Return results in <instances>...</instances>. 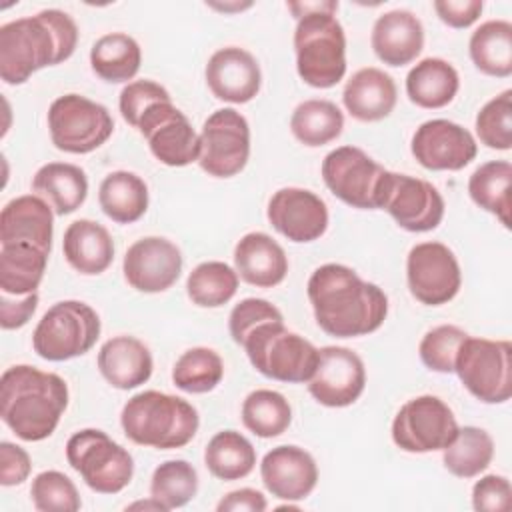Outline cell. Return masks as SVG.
I'll list each match as a JSON object with an SVG mask.
<instances>
[{
	"label": "cell",
	"instance_id": "obj_36",
	"mask_svg": "<svg viewBox=\"0 0 512 512\" xmlns=\"http://www.w3.org/2000/svg\"><path fill=\"white\" fill-rule=\"evenodd\" d=\"M204 464L218 480L246 478L256 466V450L252 442L236 430L216 432L204 450Z\"/></svg>",
	"mask_w": 512,
	"mask_h": 512
},
{
	"label": "cell",
	"instance_id": "obj_46",
	"mask_svg": "<svg viewBox=\"0 0 512 512\" xmlns=\"http://www.w3.org/2000/svg\"><path fill=\"white\" fill-rule=\"evenodd\" d=\"M272 320H284L282 312L274 304L264 298H244L232 308L228 316V330L232 340L240 346L256 326Z\"/></svg>",
	"mask_w": 512,
	"mask_h": 512
},
{
	"label": "cell",
	"instance_id": "obj_28",
	"mask_svg": "<svg viewBox=\"0 0 512 512\" xmlns=\"http://www.w3.org/2000/svg\"><path fill=\"white\" fill-rule=\"evenodd\" d=\"M62 252L66 262L84 276H96L108 270L114 260V240L110 232L90 220L80 218L68 224L62 238Z\"/></svg>",
	"mask_w": 512,
	"mask_h": 512
},
{
	"label": "cell",
	"instance_id": "obj_11",
	"mask_svg": "<svg viewBox=\"0 0 512 512\" xmlns=\"http://www.w3.org/2000/svg\"><path fill=\"white\" fill-rule=\"evenodd\" d=\"M48 130L58 150L88 154L112 136L114 120L106 106L80 94H64L48 108Z\"/></svg>",
	"mask_w": 512,
	"mask_h": 512
},
{
	"label": "cell",
	"instance_id": "obj_29",
	"mask_svg": "<svg viewBox=\"0 0 512 512\" xmlns=\"http://www.w3.org/2000/svg\"><path fill=\"white\" fill-rule=\"evenodd\" d=\"M460 88L456 68L444 58H424L406 76V94L412 104L436 110L448 106Z\"/></svg>",
	"mask_w": 512,
	"mask_h": 512
},
{
	"label": "cell",
	"instance_id": "obj_16",
	"mask_svg": "<svg viewBox=\"0 0 512 512\" xmlns=\"http://www.w3.org/2000/svg\"><path fill=\"white\" fill-rule=\"evenodd\" d=\"M366 386V368L362 358L344 346L320 348L314 376L308 380L312 398L328 408L354 404Z\"/></svg>",
	"mask_w": 512,
	"mask_h": 512
},
{
	"label": "cell",
	"instance_id": "obj_19",
	"mask_svg": "<svg viewBox=\"0 0 512 512\" xmlns=\"http://www.w3.org/2000/svg\"><path fill=\"white\" fill-rule=\"evenodd\" d=\"M268 222L290 242H314L328 230V206L312 190L280 188L266 210Z\"/></svg>",
	"mask_w": 512,
	"mask_h": 512
},
{
	"label": "cell",
	"instance_id": "obj_30",
	"mask_svg": "<svg viewBox=\"0 0 512 512\" xmlns=\"http://www.w3.org/2000/svg\"><path fill=\"white\" fill-rule=\"evenodd\" d=\"M32 190L54 208V214L66 216L84 204L88 196V178L76 164L48 162L34 174Z\"/></svg>",
	"mask_w": 512,
	"mask_h": 512
},
{
	"label": "cell",
	"instance_id": "obj_18",
	"mask_svg": "<svg viewBox=\"0 0 512 512\" xmlns=\"http://www.w3.org/2000/svg\"><path fill=\"white\" fill-rule=\"evenodd\" d=\"M182 264V252L174 242L162 236H146L126 250L122 272L134 290L156 294L176 284Z\"/></svg>",
	"mask_w": 512,
	"mask_h": 512
},
{
	"label": "cell",
	"instance_id": "obj_10",
	"mask_svg": "<svg viewBox=\"0 0 512 512\" xmlns=\"http://www.w3.org/2000/svg\"><path fill=\"white\" fill-rule=\"evenodd\" d=\"M454 372L464 388L484 404H502L512 396V344L466 336Z\"/></svg>",
	"mask_w": 512,
	"mask_h": 512
},
{
	"label": "cell",
	"instance_id": "obj_53",
	"mask_svg": "<svg viewBox=\"0 0 512 512\" xmlns=\"http://www.w3.org/2000/svg\"><path fill=\"white\" fill-rule=\"evenodd\" d=\"M288 6V10L294 14V18L298 20L300 16H304V14H310V12H332V14H336V10H338V2H334V0H316V2H288L286 4Z\"/></svg>",
	"mask_w": 512,
	"mask_h": 512
},
{
	"label": "cell",
	"instance_id": "obj_42",
	"mask_svg": "<svg viewBox=\"0 0 512 512\" xmlns=\"http://www.w3.org/2000/svg\"><path fill=\"white\" fill-rule=\"evenodd\" d=\"M198 492V472L186 460H166L152 472L150 496L168 510L186 506Z\"/></svg>",
	"mask_w": 512,
	"mask_h": 512
},
{
	"label": "cell",
	"instance_id": "obj_44",
	"mask_svg": "<svg viewBox=\"0 0 512 512\" xmlns=\"http://www.w3.org/2000/svg\"><path fill=\"white\" fill-rule=\"evenodd\" d=\"M476 134L492 150L512 148V90L488 100L476 114Z\"/></svg>",
	"mask_w": 512,
	"mask_h": 512
},
{
	"label": "cell",
	"instance_id": "obj_21",
	"mask_svg": "<svg viewBox=\"0 0 512 512\" xmlns=\"http://www.w3.org/2000/svg\"><path fill=\"white\" fill-rule=\"evenodd\" d=\"M266 490L280 500H304L318 484V466L310 452L294 444L268 450L260 462Z\"/></svg>",
	"mask_w": 512,
	"mask_h": 512
},
{
	"label": "cell",
	"instance_id": "obj_34",
	"mask_svg": "<svg viewBox=\"0 0 512 512\" xmlns=\"http://www.w3.org/2000/svg\"><path fill=\"white\" fill-rule=\"evenodd\" d=\"M142 64L140 44L124 34L110 32L100 36L90 50V66L106 82L118 84L132 80Z\"/></svg>",
	"mask_w": 512,
	"mask_h": 512
},
{
	"label": "cell",
	"instance_id": "obj_43",
	"mask_svg": "<svg viewBox=\"0 0 512 512\" xmlns=\"http://www.w3.org/2000/svg\"><path fill=\"white\" fill-rule=\"evenodd\" d=\"M30 496L34 508L40 512H76L82 506L76 484L58 470L36 474L30 486Z\"/></svg>",
	"mask_w": 512,
	"mask_h": 512
},
{
	"label": "cell",
	"instance_id": "obj_20",
	"mask_svg": "<svg viewBox=\"0 0 512 512\" xmlns=\"http://www.w3.org/2000/svg\"><path fill=\"white\" fill-rule=\"evenodd\" d=\"M408 232H430L444 218V198L428 180L394 172L384 208Z\"/></svg>",
	"mask_w": 512,
	"mask_h": 512
},
{
	"label": "cell",
	"instance_id": "obj_40",
	"mask_svg": "<svg viewBox=\"0 0 512 512\" xmlns=\"http://www.w3.org/2000/svg\"><path fill=\"white\" fill-rule=\"evenodd\" d=\"M290 422V402L276 390H254L242 402V424L258 438H276L288 430Z\"/></svg>",
	"mask_w": 512,
	"mask_h": 512
},
{
	"label": "cell",
	"instance_id": "obj_39",
	"mask_svg": "<svg viewBox=\"0 0 512 512\" xmlns=\"http://www.w3.org/2000/svg\"><path fill=\"white\" fill-rule=\"evenodd\" d=\"M238 290V272L220 260L200 262L186 280V294L200 308H220Z\"/></svg>",
	"mask_w": 512,
	"mask_h": 512
},
{
	"label": "cell",
	"instance_id": "obj_38",
	"mask_svg": "<svg viewBox=\"0 0 512 512\" xmlns=\"http://www.w3.org/2000/svg\"><path fill=\"white\" fill-rule=\"evenodd\" d=\"M494 458L492 436L478 426L458 428L456 438L442 450L444 468L458 478H474L484 472Z\"/></svg>",
	"mask_w": 512,
	"mask_h": 512
},
{
	"label": "cell",
	"instance_id": "obj_52",
	"mask_svg": "<svg viewBox=\"0 0 512 512\" xmlns=\"http://www.w3.org/2000/svg\"><path fill=\"white\" fill-rule=\"evenodd\" d=\"M266 508V496L254 488L232 490L216 504L218 512H264Z\"/></svg>",
	"mask_w": 512,
	"mask_h": 512
},
{
	"label": "cell",
	"instance_id": "obj_5",
	"mask_svg": "<svg viewBox=\"0 0 512 512\" xmlns=\"http://www.w3.org/2000/svg\"><path fill=\"white\" fill-rule=\"evenodd\" d=\"M240 346L262 376L288 384L308 382L320 358V350L304 336L288 330L284 320L256 326Z\"/></svg>",
	"mask_w": 512,
	"mask_h": 512
},
{
	"label": "cell",
	"instance_id": "obj_50",
	"mask_svg": "<svg viewBox=\"0 0 512 512\" xmlns=\"http://www.w3.org/2000/svg\"><path fill=\"white\" fill-rule=\"evenodd\" d=\"M38 308V292L12 296L0 292V326L4 330H16L28 324Z\"/></svg>",
	"mask_w": 512,
	"mask_h": 512
},
{
	"label": "cell",
	"instance_id": "obj_48",
	"mask_svg": "<svg viewBox=\"0 0 512 512\" xmlns=\"http://www.w3.org/2000/svg\"><path fill=\"white\" fill-rule=\"evenodd\" d=\"M512 504L510 480L500 474H486L472 486V506L478 512H506Z\"/></svg>",
	"mask_w": 512,
	"mask_h": 512
},
{
	"label": "cell",
	"instance_id": "obj_13",
	"mask_svg": "<svg viewBox=\"0 0 512 512\" xmlns=\"http://www.w3.org/2000/svg\"><path fill=\"white\" fill-rule=\"evenodd\" d=\"M250 158V126L234 108L212 112L200 132V168L214 178H232Z\"/></svg>",
	"mask_w": 512,
	"mask_h": 512
},
{
	"label": "cell",
	"instance_id": "obj_23",
	"mask_svg": "<svg viewBox=\"0 0 512 512\" xmlns=\"http://www.w3.org/2000/svg\"><path fill=\"white\" fill-rule=\"evenodd\" d=\"M370 44L378 60L388 66L414 62L424 48V26L410 10H390L376 18Z\"/></svg>",
	"mask_w": 512,
	"mask_h": 512
},
{
	"label": "cell",
	"instance_id": "obj_31",
	"mask_svg": "<svg viewBox=\"0 0 512 512\" xmlns=\"http://www.w3.org/2000/svg\"><path fill=\"white\" fill-rule=\"evenodd\" d=\"M98 202L110 220L118 224H132L148 210V186L134 172L114 170L100 182Z\"/></svg>",
	"mask_w": 512,
	"mask_h": 512
},
{
	"label": "cell",
	"instance_id": "obj_9",
	"mask_svg": "<svg viewBox=\"0 0 512 512\" xmlns=\"http://www.w3.org/2000/svg\"><path fill=\"white\" fill-rule=\"evenodd\" d=\"M66 460L98 494H118L134 476L132 454L98 428L74 432L66 442Z\"/></svg>",
	"mask_w": 512,
	"mask_h": 512
},
{
	"label": "cell",
	"instance_id": "obj_45",
	"mask_svg": "<svg viewBox=\"0 0 512 512\" xmlns=\"http://www.w3.org/2000/svg\"><path fill=\"white\" fill-rule=\"evenodd\" d=\"M466 336L468 334L454 324H440L428 330L418 346L422 364L432 372H440V374L454 372L456 356Z\"/></svg>",
	"mask_w": 512,
	"mask_h": 512
},
{
	"label": "cell",
	"instance_id": "obj_41",
	"mask_svg": "<svg viewBox=\"0 0 512 512\" xmlns=\"http://www.w3.org/2000/svg\"><path fill=\"white\" fill-rule=\"evenodd\" d=\"M224 378V362L220 354L206 346H194L176 360L172 368V382L188 394H206L214 390Z\"/></svg>",
	"mask_w": 512,
	"mask_h": 512
},
{
	"label": "cell",
	"instance_id": "obj_6",
	"mask_svg": "<svg viewBox=\"0 0 512 512\" xmlns=\"http://www.w3.org/2000/svg\"><path fill=\"white\" fill-rule=\"evenodd\" d=\"M298 76L312 88H332L346 74V34L336 14L310 12L294 30Z\"/></svg>",
	"mask_w": 512,
	"mask_h": 512
},
{
	"label": "cell",
	"instance_id": "obj_2",
	"mask_svg": "<svg viewBox=\"0 0 512 512\" xmlns=\"http://www.w3.org/2000/svg\"><path fill=\"white\" fill-rule=\"evenodd\" d=\"M78 44V26L70 14L48 8L0 26V78L18 86L34 72L68 60Z\"/></svg>",
	"mask_w": 512,
	"mask_h": 512
},
{
	"label": "cell",
	"instance_id": "obj_27",
	"mask_svg": "<svg viewBox=\"0 0 512 512\" xmlns=\"http://www.w3.org/2000/svg\"><path fill=\"white\" fill-rule=\"evenodd\" d=\"M398 100L394 78L374 66L356 70L344 86L342 102L348 114L360 122H378L390 116Z\"/></svg>",
	"mask_w": 512,
	"mask_h": 512
},
{
	"label": "cell",
	"instance_id": "obj_3",
	"mask_svg": "<svg viewBox=\"0 0 512 512\" xmlns=\"http://www.w3.org/2000/svg\"><path fill=\"white\" fill-rule=\"evenodd\" d=\"M68 406V384L54 372L16 364L0 378V414L24 442L48 438Z\"/></svg>",
	"mask_w": 512,
	"mask_h": 512
},
{
	"label": "cell",
	"instance_id": "obj_1",
	"mask_svg": "<svg viewBox=\"0 0 512 512\" xmlns=\"http://www.w3.org/2000/svg\"><path fill=\"white\" fill-rule=\"evenodd\" d=\"M308 300L316 324L330 336L356 338L376 332L388 314V296L350 266L328 262L308 278Z\"/></svg>",
	"mask_w": 512,
	"mask_h": 512
},
{
	"label": "cell",
	"instance_id": "obj_22",
	"mask_svg": "<svg viewBox=\"0 0 512 512\" xmlns=\"http://www.w3.org/2000/svg\"><path fill=\"white\" fill-rule=\"evenodd\" d=\"M206 84L210 92L230 104H246L260 92L262 72L258 60L240 46L216 50L206 64Z\"/></svg>",
	"mask_w": 512,
	"mask_h": 512
},
{
	"label": "cell",
	"instance_id": "obj_25",
	"mask_svg": "<svg viewBox=\"0 0 512 512\" xmlns=\"http://www.w3.org/2000/svg\"><path fill=\"white\" fill-rule=\"evenodd\" d=\"M234 266L246 284L274 288L288 274V256L266 232H248L234 246Z\"/></svg>",
	"mask_w": 512,
	"mask_h": 512
},
{
	"label": "cell",
	"instance_id": "obj_32",
	"mask_svg": "<svg viewBox=\"0 0 512 512\" xmlns=\"http://www.w3.org/2000/svg\"><path fill=\"white\" fill-rule=\"evenodd\" d=\"M48 252L28 244V242H12L2 244L0 248V292L22 296L36 292L40 286L46 264Z\"/></svg>",
	"mask_w": 512,
	"mask_h": 512
},
{
	"label": "cell",
	"instance_id": "obj_54",
	"mask_svg": "<svg viewBox=\"0 0 512 512\" xmlns=\"http://www.w3.org/2000/svg\"><path fill=\"white\" fill-rule=\"evenodd\" d=\"M126 510H156V512H166L168 508H166L162 502H158L156 498L150 496V500H138V502L128 504Z\"/></svg>",
	"mask_w": 512,
	"mask_h": 512
},
{
	"label": "cell",
	"instance_id": "obj_7",
	"mask_svg": "<svg viewBox=\"0 0 512 512\" xmlns=\"http://www.w3.org/2000/svg\"><path fill=\"white\" fill-rule=\"evenodd\" d=\"M394 172L380 166L358 146H338L322 160L326 188L344 204L360 210H382Z\"/></svg>",
	"mask_w": 512,
	"mask_h": 512
},
{
	"label": "cell",
	"instance_id": "obj_15",
	"mask_svg": "<svg viewBox=\"0 0 512 512\" xmlns=\"http://www.w3.org/2000/svg\"><path fill=\"white\" fill-rule=\"evenodd\" d=\"M138 132L146 138L152 156L172 168L198 162L200 134L172 100L152 104L138 122Z\"/></svg>",
	"mask_w": 512,
	"mask_h": 512
},
{
	"label": "cell",
	"instance_id": "obj_17",
	"mask_svg": "<svg viewBox=\"0 0 512 512\" xmlns=\"http://www.w3.org/2000/svg\"><path fill=\"white\" fill-rule=\"evenodd\" d=\"M410 150L426 170L456 172L476 158L478 144L464 126L446 118H434L416 128Z\"/></svg>",
	"mask_w": 512,
	"mask_h": 512
},
{
	"label": "cell",
	"instance_id": "obj_49",
	"mask_svg": "<svg viewBox=\"0 0 512 512\" xmlns=\"http://www.w3.org/2000/svg\"><path fill=\"white\" fill-rule=\"evenodd\" d=\"M32 470V460L28 452L14 442H0V484L18 486L28 480Z\"/></svg>",
	"mask_w": 512,
	"mask_h": 512
},
{
	"label": "cell",
	"instance_id": "obj_26",
	"mask_svg": "<svg viewBox=\"0 0 512 512\" xmlns=\"http://www.w3.org/2000/svg\"><path fill=\"white\" fill-rule=\"evenodd\" d=\"M152 368L154 362L148 346L134 336L120 334L100 346L98 370L112 388H138L150 380Z\"/></svg>",
	"mask_w": 512,
	"mask_h": 512
},
{
	"label": "cell",
	"instance_id": "obj_33",
	"mask_svg": "<svg viewBox=\"0 0 512 512\" xmlns=\"http://www.w3.org/2000/svg\"><path fill=\"white\" fill-rule=\"evenodd\" d=\"M468 52L482 74L508 78L512 74V24L486 20L472 32Z\"/></svg>",
	"mask_w": 512,
	"mask_h": 512
},
{
	"label": "cell",
	"instance_id": "obj_24",
	"mask_svg": "<svg viewBox=\"0 0 512 512\" xmlns=\"http://www.w3.org/2000/svg\"><path fill=\"white\" fill-rule=\"evenodd\" d=\"M54 208L38 194L12 198L0 212V244L28 242L50 254Z\"/></svg>",
	"mask_w": 512,
	"mask_h": 512
},
{
	"label": "cell",
	"instance_id": "obj_55",
	"mask_svg": "<svg viewBox=\"0 0 512 512\" xmlns=\"http://www.w3.org/2000/svg\"><path fill=\"white\" fill-rule=\"evenodd\" d=\"M210 8H214V10H220V12H240V10H244V8H250L252 6V2H234V4H214V2H210L208 4Z\"/></svg>",
	"mask_w": 512,
	"mask_h": 512
},
{
	"label": "cell",
	"instance_id": "obj_8",
	"mask_svg": "<svg viewBox=\"0 0 512 512\" xmlns=\"http://www.w3.org/2000/svg\"><path fill=\"white\" fill-rule=\"evenodd\" d=\"M98 312L80 300L50 306L32 334L34 352L48 362H64L86 354L100 336Z\"/></svg>",
	"mask_w": 512,
	"mask_h": 512
},
{
	"label": "cell",
	"instance_id": "obj_4",
	"mask_svg": "<svg viewBox=\"0 0 512 512\" xmlns=\"http://www.w3.org/2000/svg\"><path fill=\"white\" fill-rule=\"evenodd\" d=\"M120 424L138 446L172 450L186 446L198 432V410L184 398L158 390L134 394L122 408Z\"/></svg>",
	"mask_w": 512,
	"mask_h": 512
},
{
	"label": "cell",
	"instance_id": "obj_47",
	"mask_svg": "<svg viewBox=\"0 0 512 512\" xmlns=\"http://www.w3.org/2000/svg\"><path fill=\"white\" fill-rule=\"evenodd\" d=\"M172 100L168 90L164 86H160L154 80H134L128 82L118 98V106H120V114L122 118L130 124V126H138L142 114L156 102H166Z\"/></svg>",
	"mask_w": 512,
	"mask_h": 512
},
{
	"label": "cell",
	"instance_id": "obj_37",
	"mask_svg": "<svg viewBox=\"0 0 512 512\" xmlns=\"http://www.w3.org/2000/svg\"><path fill=\"white\" fill-rule=\"evenodd\" d=\"M344 128V114L330 100H304L290 116V130L294 138L310 148L334 142Z\"/></svg>",
	"mask_w": 512,
	"mask_h": 512
},
{
	"label": "cell",
	"instance_id": "obj_14",
	"mask_svg": "<svg viewBox=\"0 0 512 512\" xmlns=\"http://www.w3.org/2000/svg\"><path fill=\"white\" fill-rule=\"evenodd\" d=\"M406 280L410 294L426 306L450 302L460 286L462 272L454 252L442 242H420L406 258Z\"/></svg>",
	"mask_w": 512,
	"mask_h": 512
},
{
	"label": "cell",
	"instance_id": "obj_51",
	"mask_svg": "<svg viewBox=\"0 0 512 512\" xmlns=\"http://www.w3.org/2000/svg\"><path fill=\"white\" fill-rule=\"evenodd\" d=\"M434 10L438 18L450 28H468L472 26L484 8L482 0H436Z\"/></svg>",
	"mask_w": 512,
	"mask_h": 512
},
{
	"label": "cell",
	"instance_id": "obj_35",
	"mask_svg": "<svg viewBox=\"0 0 512 512\" xmlns=\"http://www.w3.org/2000/svg\"><path fill=\"white\" fill-rule=\"evenodd\" d=\"M510 184L512 164L508 160L484 162L468 178L472 202L494 214L504 228H510Z\"/></svg>",
	"mask_w": 512,
	"mask_h": 512
},
{
	"label": "cell",
	"instance_id": "obj_12",
	"mask_svg": "<svg viewBox=\"0 0 512 512\" xmlns=\"http://www.w3.org/2000/svg\"><path fill=\"white\" fill-rule=\"evenodd\" d=\"M452 408L438 396L422 394L400 406L392 420L394 444L412 454L444 450L458 434Z\"/></svg>",
	"mask_w": 512,
	"mask_h": 512
}]
</instances>
